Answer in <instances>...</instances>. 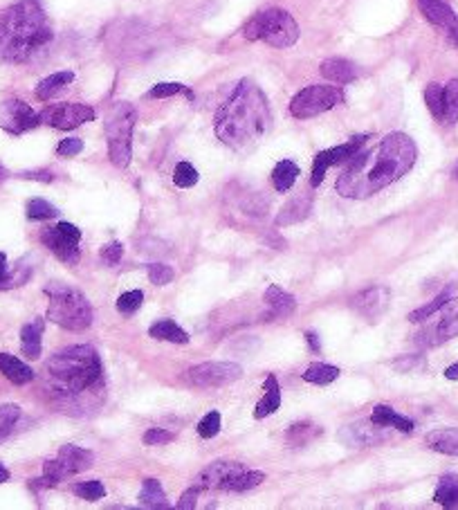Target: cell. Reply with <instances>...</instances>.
Instances as JSON below:
<instances>
[{
  "instance_id": "6da1fadb",
  "label": "cell",
  "mask_w": 458,
  "mask_h": 510,
  "mask_svg": "<svg viewBox=\"0 0 458 510\" xmlns=\"http://www.w3.org/2000/svg\"><path fill=\"white\" fill-rule=\"evenodd\" d=\"M416 160L418 149L414 140L404 133H389L375 147L353 157L337 178L335 189L342 198H368L409 174Z\"/></svg>"
},
{
  "instance_id": "cb8c5ba5",
  "label": "cell",
  "mask_w": 458,
  "mask_h": 510,
  "mask_svg": "<svg viewBox=\"0 0 458 510\" xmlns=\"http://www.w3.org/2000/svg\"><path fill=\"white\" fill-rule=\"evenodd\" d=\"M370 423L380 425V427H395L402 434H411L414 427H416L411 418L395 414V409H391L389 405H378L373 409V414H370Z\"/></svg>"
},
{
  "instance_id": "b9f144b4",
  "label": "cell",
  "mask_w": 458,
  "mask_h": 510,
  "mask_svg": "<svg viewBox=\"0 0 458 510\" xmlns=\"http://www.w3.org/2000/svg\"><path fill=\"white\" fill-rule=\"evenodd\" d=\"M142 301H144L142 290H128V293H121V295H119V299H117V310H119L121 315H133L135 310L142 306Z\"/></svg>"
},
{
  "instance_id": "7bdbcfd3",
  "label": "cell",
  "mask_w": 458,
  "mask_h": 510,
  "mask_svg": "<svg viewBox=\"0 0 458 510\" xmlns=\"http://www.w3.org/2000/svg\"><path fill=\"white\" fill-rule=\"evenodd\" d=\"M146 270H148V279H151V284H155V286H167V284L173 281V277H176L171 265H164V263H148Z\"/></svg>"
},
{
  "instance_id": "ba28073f",
  "label": "cell",
  "mask_w": 458,
  "mask_h": 510,
  "mask_svg": "<svg viewBox=\"0 0 458 510\" xmlns=\"http://www.w3.org/2000/svg\"><path fill=\"white\" fill-rule=\"evenodd\" d=\"M342 102L344 92L337 86H308L292 97L290 113L296 119H311L330 111Z\"/></svg>"
},
{
  "instance_id": "5bb4252c",
  "label": "cell",
  "mask_w": 458,
  "mask_h": 510,
  "mask_svg": "<svg viewBox=\"0 0 458 510\" xmlns=\"http://www.w3.org/2000/svg\"><path fill=\"white\" fill-rule=\"evenodd\" d=\"M243 470V463H236V461H214V463H209L193 477V488H198L200 492L220 490L231 477H236Z\"/></svg>"
},
{
  "instance_id": "ac0fdd59",
  "label": "cell",
  "mask_w": 458,
  "mask_h": 510,
  "mask_svg": "<svg viewBox=\"0 0 458 510\" xmlns=\"http://www.w3.org/2000/svg\"><path fill=\"white\" fill-rule=\"evenodd\" d=\"M265 301L270 306L267 320H286L296 310V299L290 293H286V290H281L279 286H275V284L265 290Z\"/></svg>"
},
{
  "instance_id": "11a10c76",
  "label": "cell",
  "mask_w": 458,
  "mask_h": 510,
  "mask_svg": "<svg viewBox=\"0 0 458 510\" xmlns=\"http://www.w3.org/2000/svg\"><path fill=\"white\" fill-rule=\"evenodd\" d=\"M5 178H7V171H5L3 166H0V180H5Z\"/></svg>"
},
{
  "instance_id": "db71d44e",
  "label": "cell",
  "mask_w": 458,
  "mask_h": 510,
  "mask_svg": "<svg viewBox=\"0 0 458 510\" xmlns=\"http://www.w3.org/2000/svg\"><path fill=\"white\" fill-rule=\"evenodd\" d=\"M5 481H9V470L0 463V483H5Z\"/></svg>"
},
{
  "instance_id": "f35d334b",
  "label": "cell",
  "mask_w": 458,
  "mask_h": 510,
  "mask_svg": "<svg viewBox=\"0 0 458 510\" xmlns=\"http://www.w3.org/2000/svg\"><path fill=\"white\" fill-rule=\"evenodd\" d=\"M72 492L79 497V499H85V502H97L106 497V488L102 481H83V483H77L72 488Z\"/></svg>"
},
{
  "instance_id": "ab89813d",
  "label": "cell",
  "mask_w": 458,
  "mask_h": 510,
  "mask_svg": "<svg viewBox=\"0 0 458 510\" xmlns=\"http://www.w3.org/2000/svg\"><path fill=\"white\" fill-rule=\"evenodd\" d=\"M173 95H184L187 99H193V92L187 86H182V83H157V86L148 90L151 99H164V97H173Z\"/></svg>"
},
{
  "instance_id": "ffe728a7",
  "label": "cell",
  "mask_w": 458,
  "mask_h": 510,
  "mask_svg": "<svg viewBox=\"0 0 458 510\" xmlns=\"http://www.w3.org/2000/svg\"><path fill=\"white\" fill-rule=\"evenodd\" d=\"M43 329H45V322L41 317L32 320L30 324H25L20 329V348H23V353L28 356L30 360H39L41 358Z\"/></svg>"
},
{
  "instance_id": "d6986e66",
  "label": "cell",
  "mask_w": 458,
  "mask_h": 510,
  "mask_svg": "<svg viewBox=\"0 0 458 510\" xmlns=\"http://www.w3.org/2000/svg\"><path fill=\"white\" fill-rule=\"evenodd\" d=\"M56 459L64 463L68 475H79V472L88 470L95 463V454L90 450H83V447H79V445H64L59 450Z\"/></svg>"
},
{
  "instance_id": "681fc988",
  "label": "cell",
  "mask_w": 458,
  "mask_h": 510,
  "mask_svg": "<svg viewBox=\"0 0 458 510\" xmlns=\"http://www.w3.org/2000/svg\"><path fill=\"white\" fill-rule=\"evenodd\" d=\"M7 279H9V272H7V257L3 252H0V290H7Z\"/></svg>"
},
{
  "instance_id": "44dd1931",
  "label": "cell",
  "mask_w": 458,
  "mask_h": 510,
  "mask_svg": "<svg viewBox=\"0 0 458 510\" xmlns=\"http://www.w3.org/2000/svg\"><path fill=\"white\" fill-rule=\"evenodd\" d=\"M263 398L258 400V405L254 409V418H265V416H272L275 411L281 407V387H279V380L275 373H270L265 378V384H263Z\"/></svg>"
},
{
  "instance_id": "52a82bcc",
  "label": "cell",
  "mask_w": 458,
  "mask_h": 510,
  "mask_svg": "<svg viewBox=\"0 0 458 510\" xmlns=\"http://www.w3.org/2000/svg\"><path fill=\"white\" fill-rule=\"evenodd\" d=\"M138 121V111L131 104H117L106 119V140H108V157L117 169H126L133 155V128Z\"/></svg>"
},
{
  "instance_id": "60d3db41",
  "label": "cell",
  "mask_w": 458,
  "mask_h": 510,
  "mask_svg": "<svg viewBox=\"0 0 458 510\" xmlns=\"http://www.w3.org/2000/svg\"><path fill=\"white\" fill-rule=\"evenodd\" d=\"M198 171L193 169V164L189 162H180L176 169H173V182H176V187H182V189H189L198 182Z\"/></svg>"
},
{
  "instance_id": "7402d4cb",
  "label": "cell",
  "mask_w": 458,
  "mask_h": 510,
  "mask_svg": "<svg viewBox=\"0 0 458 510\" xmlns=\"http://www.w3.org/2000/svg\"><path fill=\"white\" fill-rule=\"evenodd\" d=\"M425 443L429 450L447 454V456H458V427H445V430H434L425 436Z\"/></svg>"
},
{
  "instance_id": "f1b7e54d",
  "label": "cell",
  "mask_w": 458,
  "mask_h": 510,
  "mask_svg": "<svg viewBox=\"0 0 458 510\" xmlns=\"http://www.w3.org/2000/svg\"><path fill=\"white\" fill-rule=\"evenodd\" d=\"M301 174V169L296 166L292 160H281L277 166H275V171H272V185H275L277 191H288L292 189V185L296 182V178H299Z\"/></svg>"
},
{
  "instance_id": "f5cc1de1",
  "label": "cell",
  "mask_w": 458,
  "mask_h": 510,
  "mask_svg": "<svg viewBox=\"0 0 458 510\" xmlns=\"http://www.w3.org/2000/svg\"><path fill=\"white\" fill-rule=\"evenodd\" d=\"M445 378H447V380H458V362L445 369Z\"/></svg>"
},
{
  "instance_id": "277c9868",
  "label": "cell",
  "mask_w": 458,
  "mask_h": 510,
  "mask_svg": "<svg viewBox=\"0 0 458 510\" xmlns=\"http://www.w3.org/2000/svg\"><path fill=\"white\" fill-rule=\"evenodd\" d=\"M47 373L64 394H83L102 384L104 364L92 346L77 344L49 358Z\"/></svg>"
},
{
  "instance_id": "603a6c76",
  "label": "cell",
  "mask_w": 458,
  "mask_h": 510,
  "mask_svg": "<svg viewBox=\"0 0 458 510\" xmlns=\"http://www.w3.org/2000/svg\"><path fill=\"white\" fill-rule=\"evenodd\" d=\"M0 373L5 375L9 382L14 384H30L34 380V371L32 367H28L23 360L9 356V353H0Z\"/></svg>"
},
{
  "instance_id": "d590c367",
  "label": "cell",
  "mask_w": 458,
  "mask_h": 510,
  "mask_svg": "<svg viewBox=\"0 0 458 510\" xmlns=\"http://www.w3.org/2000/svg\"><path fill=\"white\" fill-rule=\"evenodd\" d=\"M20 418V407L18 405H0V443L14 432V425Z\"/></svg>"
},
{
  "instance_id": "4316f807",
  "label": "cell",
  "mask_w": 458,
  "mask_h": 510,
  "mask_svg": "<svg viewBox=\"0 0 458 510\" xmlns=\"http://www.w3.org/2000/svg\"><path fill=\"white\" fill-rule=\"evenodd\" d=\"M72 81H74V72H70V70L54 72V75L45 77L39 86H36V97H39L41 102L52 99V97H56L66 86H70Z\"/></svg>"
},
{
  "instance_id": "7a4b0ae2",
  "label": "cell",
  "mask_w": 458,
  "mask_h": 510,
  "mask_svg": "<svg viewBox=\"0 0 458 510\" xmlns=\"http://www.w3.org/2000/svg\"><path fill=\"white\" fill-rule=\"evenodd\" d=\"M272 128L265 92L252 79H241L216 113V135L234 151L252 149Z\"/></svg>"
},
{
  "instance_id": "816d5d0a",
  "label": "cell",
  "mask_w": 458,
  "mask_h": 510,
  "mask_svg": "<svg viewBox=\"0 0 458 510\" xmlns=\"http://www.w3.org/2000/svg\"><path fill=\"white\" fill-rule=\"evenodd\" d=\"M306 339H308V344H311V348H313L315 353H317V351L321 348V344H319V337H317L313 331H308V333H306Z\"/></svg>"
},
{
  "instance_id": "30bf717a",
  "label": "cell",
  "mask_w": 458,
  "mask_h": 510,
  "mask_svg": "<svg viewBox=\"0 0 458 510\" xmlns=\"http://www.w3.org/2000/svg\"><path fill=\"white\" fill-rule=\"evenodd\" d=\"M368 140V135H355L353 140H349L346 144H339V147H332V149H326V151H319L315 155V162H313V176H311V185L313 187H319L321 182L326 178V171L330 166L335 164H344V162H351L353 157L360 153V149L364 147V142Z\"/></svg>"
},
{
  "instance_id": "2e32d148",
  "label": "cell",
  "mask_w": 458,
  "mask_h": 510,
  "mask_svg": "<svg viewBox=\"0 0 458 510\" xmlns=\"http://www.w3.org/2000/svg\"><path fill=\"white\" fill-rule=\"evenodd\" d=\"M440 310H442V315H440L438 324L429 331V335H427V333H420L418 342L425 344V339L431 337L429 342H427V346H436V344H442V342H447V339H452V337L458 335V297H456V299H450Z\"/></svg>"
},
{
  "instance_id": "3957f363",
  "label": "cell",
  "mask_w": 458,
  "mask_h": 510,
  "mask_svg": "<svg viewBox=\"0 0 458 510\" xmlns=\"http://www.w3.org/2000/svg\"><path fill=\"white\" fill-rule=\"evenodd\" d=\"M52 41V28L39 0H20L0 18V59L23 63Z\"/></svg>"
},
{
  "instance_id": "e0dca14e",
  "label": "cell",
  "mask_w": 458,
  "mask_h": 510,
  "mask_svg": "<svg viewBox=\"0 0 458 510\" xmlns=\"http://www.w3.org/2000/svg\"><path fill=\"white\" fill-rule=\"evenodd\" d=\"M418 5H420V11H423V16L429 23H434V25H438L442 30H450V32L458 30L456 11L445 3V0H418Z\"/></svg>"
},
{
  "instance_id": "74e56055",
  "label": "cell",
  "mask_w": 458,
  "mask_h": 510,
  "mask_svg": "<svg viewBox=\"0 0 458 510\" xmlns=\"http://www.w3.org/2000/svg\"><path fill=\"white\" fill-rule=\"evenodd\" d=\"M442 95H445V88L438 86V83H429V86L425 88V102H427L429 113L440 121H442V111H445Z\"/></svg>"
},
{
  "instance_id": "484cf974",
  "label": "cell",
  "mask_w": 458,
  "mask_h": 510,
  "mask_svg": "<svg viewBox=\"0 0 458 510\" xmlns=\"http://www.w3.org/2000/svg\"><path fill=\"white\" fill-rule=\"evenodd\" d=\"M321 75L332 83H351L357 77V68L346 59H326L321 63Z\"/></svg>"
},
{
  "instance_id": "83f0119b",
  "label": "cell",
  "mask_w": 458,
  "mask_h": 510,
  "mask_svg": "<svg viewBox=\"0 0 458 510\" xmlns=\"http://www.w3.org/2000/svg\"><path fill=\"white\" fill-rule=\"evenodd\" d=\"M148 335H151L153 339H159V342H171V344H187L189 342L187 331H182L173 320L155 322L151 329H148Z\"/></svg>"
},
{
  "instance_id": "d4e9b609",
  "label": "cell",
  "mask_w": 458,
  "mask_h": 510,
  "mask_svg": "<svg viewBox=\"0 0 458 510\" xmlns=\"http://www.w3.org/2000/svg\"><path fill=\"white\" fill-rule=\"evenodd\" d=\"M313 210V198L311 196H296L292 198L286 207L281 210V214L277 216V227H286V225H294V223H301L303 218H308Z\"/></svg>"
},
{
  "instance_id": "d6a6232c",
  "label": "cell",
  "mask_w": 458,
  "mask_h": 510,
  "mask_svg": "<svg viewBox=\"0 0 458 510\" xmlns=\"http://www.w3.org/2000/svg\"><path fill=\"white\" fill-rule=\"evenodd\" d=\"M434 502L445 506V508L458 506V477L456 475L440 477V481L436 485V492H434Z\"/></svg>"
},
{
  "instance_id": "8fae6325",
  "label": "cell",
  "mask_w": 458,
  "mask_h": 510,
  "mask_svg": "<svg viewBox=\"0 0 458 510\" xmlns=\"http://www.w3.org/2000/svg\"><path fill=\"white\" fill-rule=\"evenodd\" d=\"M39 115H41V124H47L59 130H72L97 117L95 108L85 104H54L43 108Z\"/></svg>"
},
{
  "instance_id": "f546056e",
  "label": "cell",
  "mask_w": 458,
  "mask_h": 510,
  "mask_svg": "<svg viewBox=\"0 0 458 510\" xmlns=\"http://www.w3.org/2000/svg\"><path fill=\"white\" fill-rule=\"evenodd\" d=\"M301 378L306 382H311V384L324 387V384H330V382H335L339 378V369L332 367V364H326V362H313L311 367L301 373Z\"/></svg>"
},
{
  "instance_id": "9c48e42d",
  "label": "cell",
  "mask_w": 458,
  "mask_h": 510,
  "mask_svg": "<svg viewBox=\"0 0 458 510\" xmlns=\"http://www.w3.org/2000/svg\"><path fill=\"white\" fill-rule=\"evenodd\" d=\"M79 241H81V229L68 221H61L56 227H47L41 232L43 245L49 248L61 261L70 265L79 261Z\"/></svg>"
},
{
  "instance_id": "ee69618b",
  "label": "cell",
  "mask_w": 458,
  "mask_h": 510,
  "mask_svg": "<svg viewBox=\"0 0 458 510\" xmlns=\"http://www.w3.org/2000/svg\"><path fill=\"white\" fill-rule=\"evenodd\" d=\"M220 432V414L218 411H209V414L203 416V420L198 423V434L200 439H214Z\"/></svg>"
},
{
  "instance_id": "4fadbf2b",
  "label": "cell",
  "mask_w": 458,
  "mask_h": 510,
  "mask_svg": "<svg viewBox=\"0 0 458 510\" xmlns=\"http://www.w3.org/2000/svg\"><path fill=\"white\" fill-rule=\"evenodd\" d=\"M41 124V115L20 99H9L0 106V128H5L11 135H20L25 130H32Z\"/></svg>"
},
{
  "instance_id": "836d02e7",
  "label": "cell",
  "mask_w": 458,
  "mask_h": 510,
  "mask_svg": "<svg viewBox=\"0 0 458 510\" xmlns=\"http://www.w3.org/2000/svg\"><path fill=\"white\" fill-rule=\"evenodd\" d=\"M445 111H442V121L445 124H456L458 121V79H452L447 86H445Z\"/></svg>"
},
{
  "instance_id": "8d00e7d4",
  "label": "cell",
  "mask_w": 458,
  "mask_h": 510,
  "mask_svg": "<svg viewBox=\"0 0 458 510\" xmlns=\"http://www.w3.org/2000/svg\"><path fill=\"white\" fill-rule=\"evenodd\" d=\"M56 216H59V210L43 198H32L28 202V218L30 221H49V218H56Z\"/></svg>"
},
{
  "instance_id": "7c38bea8",
  "label": "cell",
  "mask_w": 458,
  "mask_h": 510,
  "mask_svg": "<svg viewBox=\"0 0 458 510\" xmlns=\"http://www.w3.org/2000/svg\"><path fill=\"white\" fill-rule=\"evenodd\" d=\"M243 375V367L234 362H203L198 367L189 369V380L195 387H225L236 382Z\"/></svg>"
},
{
  "instance_id": "9f6ffc18",
  "label": "cell",
  "mask_w": 458,
  "mask_h": 510,
  "mask_svg": "<svg viewBox=\"0 0 458 510\" xmlns=\"http://www.w3.org/2000/svg\"><path fill=\"white\" fill-rule=\"evenodd\" d=\"M454 178H456V180H458V164H456V166H454Z\"/></svg>"
},
{
  "instance_id": "bcb514c9",
  "label": "cell",
  "mask_w": 458,
  "mask_h": 510,
  "mask_svg": "<svg viewBox=\"0 0 458 510\" xmlns=\"http://www.w3.org/2000/svg\"><path fill=\"white\" fill-rule=\"evenodd\" d=\"M102 259L108 263V265H117L121 261V254H123V245L119 241H113V243H108V245L102 248Z\"/></svg>"
},
{
  "instance_id": "4dcf8cb0",
  "label": "cell",
  "mask_w": 458,
  "mask_h": 510,
  "mask_svg": "<svg viewBox=\"0 0 458 510\" xmlns=\"http://www.w3.org/2000/svg\"><path fill=\"white\" fill-rule=\"evenodd\" d=\"M265 481V475L263 472H256V470H243L239 472L236 477H231L225 485H222L220 490L225 492H247L256 488V485H261Z\"/></svg>"
},
{
  "instance_id": "9a60e30c",
  "label": "cell",
  "mask_w": 458,
  "mask_h": 510,
  "mask_svg": "<svg viewBox=\"0 0 458 510\" xmlns=\"http://www.w3.org/2000/svg\"><path fill=\"white\" fill-rule=\"evenodd\" d=\"M391 301V293L387 286H373V288H366L362 293H357L353 299H351V306L353 310H357L362 315V317L375 322L382 312L387 310Z\"/></svg>"
},
{
  "instance_id": "7dc6e473",
  "label": "cell",
  "mask_w": 458,
  "mask_h": 510,
  "mask_svg": "<svg viewBox=\"0 0 458 510\" xmlns=\"http://www.w3.org/2000/svg\"><path fill=\"white\" fill-rule=\"evenodd\" d=\"M81 151H83V142L77 140V138H68V140H64L56 147V153L61 157H74V155H79Z\"/></svg>"
},
{
  "instance_id": "e575fe53",
  "label": "cell",
  "mask_w": 458,
  "mask_h": 510,
  "mask_svg": "<svg viewBox=\"0 0 458 510\" xmlns=\"http://www.w3.org/2000/svg\"><path fill=\"white\" fill-rule=\"evenodd\" d=\"M450 299H452V293H450V290H445V293H440L436 299H431L429 303H425V306H420V308L411 310V312H409V317H406V320L414 322V324H418V322H425V320H429L434 312H438V310H440V308H442L445 303H447Z\"/></svg>"
},
{
  "instance_id": "1f68e13d",
  "label": "cell",
  "mask_w": 458,
  "mask_h": 510,
  "mask_svg": "<svg viewBox=\"0 0 458 510\" xmlns=\"http://www.w3.org/2000/svg\"><path fill=\"white\" fill-rule=\"evenodd\" d=\"M140 504L146 508H169L167 492L157 479H144L140 490Z\"/></svg>"
},
{
  "instance_id": "c3c4849f",
  "label": "cell",
  "mask_w": 458,
  "mask_h": 510,
  "mask_svg": "<svg viewBox=\"0 0 458 510\" xmlns=\"http://www.w3.org/2000/svg\"><path fill=\"white\" fill-rule=\"evenodd\" d=\"M198 494H200V490L193 488V485H191L189 490H184V492H182L180 502H178V508H180V510H193V508H195V499H198Z\"/></svg>"
},
{
  "instance_id": "f907efd6",
  "label": "cell",
  "mask_w": 458,
  "mask_h": 510,
  "mask_svg": "<svg viewBox=\"0 0 458 510\" xmlns=\"http://www.w3.org/2000/svg\"><path fill=\"white\" fill-rule=\"evenodd\" d=\"M20 178H30V180H43V182H52L54 176L49 171H28V174H20Z\"/></svg>"
},
{
  "instance_id": "f6af8a7d",
  "label": "cell",
  "mask_w": 458,
  "mask_h": 510,
  "mask_svg": "<svg viewBox=\"0 0 458 510\" xmlns=\"http://www.w3.org/2000/svg\"><path fill=\"white\" fill-rule=\"evenodd\" d=\"M173 439H176V436H173L171 432H167V430H162V427H151V430L144 434V445H148V447L167 445V443H171Z\"/></svg>"
},
{
  "instance_id": "5b68a950",
  "label": "cell",
  "mask_w": 458,
  "mask_h": 510,
  "mask_svg": "<svg viewBox=\"0 0 458 510\" xmlns=\"http://www.w3.org/2000/svg\"><path fill=\"white\" fill-rule=\"evenodd\" d=\"M45 295L49 297V306H47L49 322H54L61 329L77 331V333L92 326L95 312L88 297H85L81 290L66 284H52L45 288Z\"/></svg>"
},
{
  "instance_id": "8992f818",
  "label": "cell",
  "mask_w": 458,
  "mask_h": 510,
  "mask_svg": "<svg viewBox=\"0 0 458 510\" xmlns=\"http://www.w3.org/2000/svg\"><path fill=\"white\" fill-rule=\"evenodd\" d=\"M247 41H265L272 47H292L299 41V25L296 20L283 9H265L247 20L243 30Z\"/></svg>"
}]
</instances>
